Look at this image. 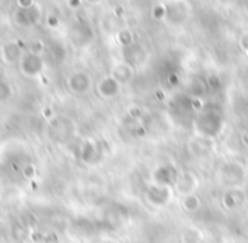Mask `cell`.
I'll list each match as a JSON object with an SVG mask.
<instances>
[{"label": "cell", "instance_id": "8", "mask_svg": "<svg viewBox=\"0 0 248 243\" xmlns=\"http://www.w3.org/2000/svg\"><path fill=\"white\" fill-rule=\"evenodd\" d=\"M97 92L104 99H114L121 94V83L112 75H106L97 83Z\"/></svg>", "mask_w": 248, "mask_h": 243}, {"label": "cell", "instance_id": "14", "mask_svg": "<svg viewBox=\"0 0 248 243\" xmlns=\"http://www.w3.org/2000/svg\"><path fill=\"white\" fill-rule=\"evenodd\" d=\"M70 36H72V41L75 43L77 46H85V45H89L90 39H92V31H90V28L87 24L78 22V24L72 28Z\"/></svg>", "mask_w": 248, "mask_h": 243}, {"label": "cell", "instance_id": "27", "mask_svg": "<svg viewBox=\"0 0 248 243\" xmlns=\"http://www.w3.org/2000/svg\"><path fill=\"white\" fill-rule=\"evenodd\" d=\"M167 82H169L170 87H177L180 83V79L175 72H172V73H169V77H167Z\"/></svg>", "mask_w": 248, "mask_h": 243}, {"label": "cell", "instance_id": "16", "mask_svg": "<svg viewBox=\"0 0 248 243\" xmlns=\"http://www.w3.org/2000/svg\"><path fill=\"white\" fill-rule=\"evenodd\" d=\"M180 206L186 212L189 214H196L201 208H202V199L199 197V194H187V195H182L180 199Z\"/></svg>", "mask_w": 248, "mask_h": 243}, {"label": "cell", "instance_id": "36", "mask_svg": "<svg viewBox=\"0 0 248 243\" xmlns=\"http://www.w3.org/2000/svg\"><path fill=\"white\" fill-rule=\"evenodd\" d=\"M124 14V9L123 7H116V16H123Z\"/></svg>", "mask_w": 248, "mask_h": 243}, {"label": "cell", "instance_id": "1", "mask_svg": "<svg viewBox=\"0 0 248 243\" xmlns=\"http://www.w3.org/2000/svg\"><path fill=\"white\" fill-rule=\"evenodd\" d=\"M223 123H224L223 113L217 107L204 106V109L196 117V131L202 138H209L211 140V138L219 134Z\"/></svg>", "mask_w": 248, "mask_h": 243}, {"label": "cell", "instance_id": "10", "mask_svg": "<svg viewBox=\"0 0 248 243\" xmlns=\"http://www.w3.org/2000/svg\"><path fill=\"white\" fill-rule=\"evenodd\" d=\"M189 17V7L184 2H175L173 5H167V19L170 24H182Z\"/></svg>", "mask_w": 248, "mask_h": 243}, {"label": "cell", "instance_id": "39", "mask_svg": "<svg viewBox=\"0 0 248 243\" xmlns=\"http://www.w3.org/2000/svg\"><path fill=\"white\" fill-rule=\"evenodd\" d=\"M247 56H248V49H247Z\"/></svg>", "mask_w": 248, "mask_h": 243}, {"label": "cell", "instance_id": "18", "mask_svg": "<svg viewBox=\"0 0 248 243\" xmlns=\"http://www.w3.org/2000/svg\"><path fill=\"white\" fill-rule=\"evenodd\" d=\"M180 240H182V243H201L202 242V231L197 228H187L182 231Z\"/></svg>", "mask_w": 248, "mask_h": 243}, {"label": "cell", "instance_id": "26", "mask_svg": "<svg viewBox=\"0 0 248 243\" xmlns=\"http://www.w3.org/2000/svg\"><path fill=\"white\" fill-rule=\"evenodd\" d=\"M53 53H55V58L58 60V62H62V60L65 58V49H63V46L53 45Z\"/></svg>", "mask_w": 248, "mask_h": 243}, {"label": "cell", "instance_id": "19", "mask_svg": "<svg viewBox=\"0 0 248 243\" xmlns=\"http://www.w3.org/2000/svg\"><path fill=\"white\" fill-rule=\"evenodd\" d=\"M152 16L155 21H165L167 19V5L165 4H156L152 11Z\"/></svg>", "mask_w": 248, "mask_h": 243}, {"label": "cell", "instance_id": "9", "mask_svg": "<svg viewBox=\"0 0 248 243\" xmlns=\"http://www.w3.org/2000/svg\"><path fill=\"white\" fill-rule=\"evenodd\" d=\"M197 177L192 174V172H184V174L179 175L175 185H173V191H177L180 195H187V194H194L197 189Z\"/></svg>", "mask_w": 248, "mask_h": 243}, {"label": "cell", "instance_id": "28", "mask_svg": "<svg viewBox=\"0 0 248 243\" xmlns=\"http://www.w3.org/2000/svg\"><path fill=\"white\" fill-rule=\"evenodd\" d=\"M43 243H60V238L56 233H46L45 235V242Z\"/></svg>", "mask_w": 248, "mask_h": 243}, {"label": "cell", "instance_id": "22", "mask_svg": "<svg viewBox=\"0 0 248 243\" xmlns=\"http://www.w3.org/2000/svg\"><path fill=\"white\" fill-rule=\"evenodd\" d=\"M22 175H24L28 180H32V178L36 177V167L32 163H26L24 167H22Z\"/></svg>", "mask_w": 248, "mask_h": 243}, {"label": "cell", "instance_id": "2", "mask_svg": "<svg viewBox=\"0 0 248 243\" xmlns=\"http://www.w3.org/2000/svg\"><path fill=\"white\" fill-rule=\"evenodd\" d=\"M219 178L228 187H238L247 178V168L240 162H226L219 168Z\"/></svg>", "mask_w": 248, "mask_h": 243}, {"label": "cell", "instance_id": "32", "mask_svg": "<svg viewBox=\"0 0 248 243\" xmlns=\"http://www.w3.org/2000/svg\"><path fill=\"white\" fill-rule=\"evenodd\" d=\"M240 141H241V145H243V146L248 148V130H245L243 133L240 134Z\"/></svg>", "mask_w": 248, "mask_h": 243}, {"label": "cell", "instance_id": "35", "mask_svg": "<svg viewBox=\"0 0 248 243\" xmlns=\"http://www.w3.org/2000/svg\"><path fill=\"white\" fill-rule=\"evenodd\" d=\"M155 96H156V99H158V100H165V92H163V90H156Z\"/></svg>", "mask_w": 248, "mask_h": 243}, {"label": "cell", "instance_id": "33", "mask_svg": "<svg viewBox=\"0 0 248 243\" xmlns=\"http://www.w3.org/2000/svg\"><path fill=\"white\" fill-rule=\"evenodd\" d=\"M240 46L245 49V51H247V49H248V32H247V34L241 36V39H240Z\"/></svg>", "mask_w": 248, "mask_h": 243}, {"label": "cell", "instance_id": "6", "mask_svg": "<svg viewBox=\"0 0 248 243\" xmlns=\"http://www.w3.org/2000/svg\"><path fill=\"white\" fill-rule=\"evenodd\" d=\"M179 172L172 165H160L152 172V182L153 184L167 185V187H173L179 178Z\"/></svg>", "mask_w": 248, "mask_h": 243}, {"label": "cell", "instance_id": "17", "mask_svg": "<svg viewBox=\"0 0 248 243\" xmlns=\"http://www.w3.org/2000/svg\"><path fill=\"white\" fill-rule=\"evenodd\" d=\"M117 43H119L123 48H131L133 45H135V34H133V31L131 29H128V28H123V29H119L117 31Z\"/></svg>", "mask_w": 248, "mask_h": 243}, {"label": "cell", "instance_id": "7", "mask_svg": "<svg viewBox=\"0 0 248 243\" xmlns=\"http://www.w3.org/2000/svg\"><path fill=\"white\" fill-rule=\"evenodd\" d=\"M100 146L97 141L93 140H83L82 143L78 145V153L77 157L83 162L85 165H92V163H97L100 158Z\"/></svg>", "mask_w": 248, "mask_h": 243}, {"label": "cell", "instance_id": "21", "mask_svg": "<svg viewBox=\"0 0 248 243\" xmlns=\"http://www.w3.org/2000/svg\"><path fill=\"white\" fill-rule=\"evenodd\" d=\"M206 85L209 90H219L223 87V83H221V79L217 75H209L206 79Z\"/></svg>", "mask_w": 248, "mask_h": 243}, {"label": "cell", "instance_id": "31", "mask_svg": "<svg viewBox=\"0 0 248 243\" xmlns=\"http://www.w3.org/2000/svg\"><path fill=\"white\" fill-rule=\"evenodd\" d=\"M53 116H55V114H53L51 107H45V109H43V117H45V119H53Z\"/></svg>", "mask_w": 248, "mask_h": 243}, {"label": "cell", "instance_id": "29", "mask_svg": "<svg viewBox=\"0 0 248 243\" xmlns=\"http://www.w3.org/2000/svg\"><path fill=\"white\" fill-rule=\"evenodd\" d=\"M48 28H53V29H56L60 26V19H58V16H48Z\"/></svg>", "mask_w": 248, "mask_h": 243}, {"label": "cell", "instance_id": "23", "mask_svg": "<svg viewBox=\"0 0 248 243\" xmlns=\"http://www.w3.org/2000/svg\"><path fill=\"white\" fill-rule=\"evenodd\" d=\"M141 116H143V111L140 109L138 106H131L128 109V117H129V119L138 121V119H141Z\"/></svg>", "mask_w": 248, "mask_h": 243}, {"label": "cell", "instance_id": "15", "mask_svg": "<svg viewBox=\"0 0 248 243\" xmlns=\"http://www.w3.org/2000/svg\"><path fill=\"white\" fill-rule=\"evenodd\" d=\"M243 202H245V194L240 189H231V191L224 192L223 197H221V204L226 209H236Z\"/></svg>", "mask_w": 248, "mask_h": 243}, {"label": "cell", "instance_id": "3", "mask_svg": "<svg viewBox=\"0 0 248 243\" xmlns=\"http://www.w3.org/2000/svg\"><path fill=\"white\" fill-rule=\"evenodd\" d=\"M172 195H173V187H167V185L150 182L145 189V201L155 209L165 208L170 202V199H172Z\"/></svg>", "mask_w": 248, "mask_h": 243}, {"label": "cell", "instance_id": "34", "mask_svg": "<svg viewBox=\"0 0 248 243\" xmlns=\"http://www.w3.org/2000/svg\"><path fill=\"white\" fill-rule=\"evenodd\" d=\"M80 4H82V0H68V7L70 9H78Z\"/></svg>", "mask_w": 248, "mask_h": 243}, {"label": "cell", "instance_id": "20", "mask_svg": "<svg viewBox=\"0 0 248 243\" xmlns=\"http://www.w3.org/2000/svg\"><path fill=\"white\" fill-rule=\"evenodd\" d=\"M11 96H12V87L5 80L0 79V102H5L7 99H11Z\"/></svg>", "mask_w": 248, "mask_h": 243}, {"label": "cell", "instance_id": "4", "mask_svg": "<svg viewBox=\"0 0 248 243\" xmlns=\"http://www.w3.org/2000/svg\"><path fill=\"white\" fill-rule=\"evenodd\" d=\"M19 70L24 77L28 79H36L43 73L45 70V60L41 55H36L31 51H24V55L19 60Z\"/></svg>", "mask_w": 248, "mask_h": 243}, {"label": "cell", "instance_id": "37", "mask_svg": "<svg viewBox=\"0 0 248 243\" xmlns=\"http://www.w3.org/2000/svg\"><path fill=\"white\" fill-rule=\"evenodd\" d=\"M85 2H89V4H99L100 0H85Z\"/></svg>", "mask_w": 248, "mask_h": 243}, {"label": "cell", "instance_id": "12", "mask_svg": "<svg viewBox=\"0 0 248 243\" xmlns=\"http://www.w3.org/2000/svg\"><path fill=\"white\" fill-rule=\"evenodd\" d=\"M22 55H24V49L21 48L19 43H7V45H4L0 48V58H2L4 63H9V65L19 63Z\"/></svg>", "mask_w": 248, "mask_h": 243}, {"label": "cell", "instance_id": "13", "mask_svg": "<svg viewBox=\"0 0 248 243\" xmlns=\"http://www.w3.org/2000/svg\"><path fill=\"white\" fill-rule=\"evenodd\" d=\"M110 75L114 77V79L117 80V82L123 85V83H128L131 82L133 75H135V66L131 65V63L128 62H123V63H117V65H114L112 72H110Z\"/></svg>", "mask_w": 248, "mask_h": 243}, {"label": "cell", "instance_id": "38", "mask_svg": "<svg viewBox=\"0 0 248 243\" xmlns=\"http://www.w3.org/2000/svg\"><path fill=\"white\" fill-rule=\"evenodd\" d=\"M175 2H184V0H175Z\"/></svg>", "mask_w": 248, "mask_h": 243}, {"label": "cell", "instance_id": "30", "mask_svg": "<svg viewBox=\"0 0 248 243\" xmlns=\"http://www.w3.org/2000/svg\"><path fill=\"white\" fill-rule=\"evenodd\" d=\"M19 9H31L34 7V0H17Z\"/></svg>", "mask_w": 248, "mask_h": 243}, {"label": "cell", "instance_id": "25", "mask_svg": "<svg viewBox=\"0 0 248 243\" xmlns=\"http://www.w3.org/2000/svg\"><path fill=\"white\" fill-rule=\"evenodd\" d=\"M29 240H31L32 243L45 242V235H43L41 231H38V229H32V231H31V235H29Z\"/></svg>", "mask_w": 248, "mask_h": 243}, {"label": "cell", "instance_id": "40", "mask_svg": "<svg viewBox=\"0 0 248 243\" xmlns=\"http://www.w3.org/2000/svg\"><path fill=\"white\" fill-rule=\"evenodd\" d=\"M104 243H109V242H104Z\"/></svg>", "mask_w": 248, "mask_h": 243}, {"label": "cell", "instance_id": "11", "mask_svg": "<svg viewBox=\"0 0 248 243\" xmlns=\"http://www.w3.org/2000/svg\"><path fill=\"white\" fill-rule=\"evenodd\" d=\"M39 21V11L36 7L31 9H19L14 14V22L19 28H31Z\"/></svg>", "mask_w": 248, "mask_h": 243}, {"label": "cell", "instance_id": "24", "mask_svg": "<svg viewBox=\"0 0 248 243\" xmlns=\"http://www.w3.org/2000/svg\"><path fill=\"white\" fill-rule=\"evenodd\" d=\"M28 51L36 53V55H41V53L45 51V43H43V41H34V43H31V46H29Z\"/></svg>", "mask_w": 248, "mask_h": 243}, {"label": "cell", "instance_id": "5", "mask_svg": "<svg viewBox=\"0 0 248 243\" xmlns=\"http://www.w3.org/2000/svg\"><path fill=\"white\" fill-rule=\"evenodd\" d=\"M66 85H68L70 92L82 96V94H87L90 90V87H92V79H90V75L87 72L78 70V72L70 73L68 79H66Z\"/></svg>", "mask_w": 248, "mask_h": 243}]
</instances>
